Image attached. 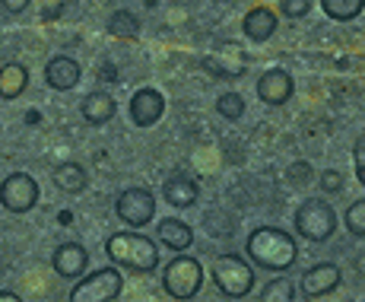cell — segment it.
<instances>
[{
    "label": "cell",
    "instance_id": "obj_4",
    "mask_svg": "<svg viewBox=\"0 0 365 302\" xmlns=\"http://www.w3.org/2000/svg\"><path fill=\"white\" fill-rule=\"evenodd\" d=\"M336 229V213L327 201L312 198L296 210V233L308 242H327Z\"/></svg>",
    "mask_w": 365,
    "mask_h": 302
},
{
    "label": "cell",
    "instance_id": "obj_16",
    "mask_svg": "<svg viewBox=\"0 0 365 302\" xmlns=\"http://www.w3.org/2000/svg\"><path fill=\"white\" fill-rule=\"evenodd\" d=\"M163 194H165V201L172 203V207H194L200 198V185L194 178H185V175H172V178L165 181V188H163Z\"/></svg>",
    "mask_w": 365,
    "mask_h": 302
},
{
    "label": "cell",
    "instance_id": "obj_19",
    "mask_svg": "<svg viewBox=\"0 0 365 302\" xmlns=\"http://www.w3.org/2000/svg\"><path fill=\"white\" fill-rule=\"evenodd\" d=\"M29 86V70L23 64H4L0 67V99H19Z\"/></svg>",
    "mask_w": 365,
    "mask_h": 302
},
{
    "label": "cell",
    "instance_id": "obj_1",
    "mask_svg": "<svg viewBox=\"0 0 365 302\" xmlns=\"http://www.w3.org/2000/svg\"><path fill=\"white\" fill-rule=\"evenodd\" d=\"M245 251H248L251 261L264 271H289L299 255L296 238L277 226L255 229V233L248 236V242H245Z\"/></svg>",
    "mask_w": 365,
    "mask_h": 302
},
{
    "label": "cell",
    "instance_id": "obj_26",
    "mask_svg": "<svg viewBox=\"0 0 365 302\" xmlns=\"http://www.w3.org/2000/svg\"><path fill=\"white\" fill-rule=\"evenodd\" d=\"M318 178H321V191H324V194L343 191V175L336 172V168H324V172H321Z\"/></svg>",
    "mask_w": 365,
    "mask_h": 302
},
{
    "label": "cell",
    "instance_id": "obj_24",
    "mask_svg": "<svg viewBox=\"0 0 365 302\" xmlns=\"http://www.w3.org/2000/svg\"><path fill=\"white\" fill-rule=\"evenodd\" d=\"M261 299H264V302H273V299L292 302V299H296V290H292L289 280H270V283H267L264 290H261Z\"/></svg>",
    "mask_w": 365,
    "mask_h": 302
},
{
    "label": "cell",
    "instance_id": "obj_21",
    "mask_svg": "<svg viewBox=\"0 0 365 302\" xmlns=\"http://www.w3.org/2000/svg\"><path fill=\"white\" fill-rule=\"evenodd\" d=\"M108 32L115 39H137L140 35V19L130 10H115L108 16Z\"/></svg>",
    "mask_w": 365,
    "mask_h": 302
},
{
    "label": "cell",
    "instance_id": "obj_27",
    "mask_svg": "<svg viewBox=\"0 0 365 302\" xmlns=\"http://www.w3.org/2000/svg\"><path fill=\"white\" fill-rule=\"evenodd\" d=\"M279 10H283V16H289V19H302L308 10H312V0H283Z\"/></svg>",
    "mask_w": 365,
    "mask_h": 302
},
{
    "label": "cell",
    "instance_id": "obj_12",
    "mask_svg": "<svg viewBox=\"0 0 365 302\" xmlns=\"http://www.w3.org/2000/svg\"><path fill=\"white\" fill-rule=\"evenodd\" d=\"M203 70H210V74L216 76V80H235V76H242L245 74V54L238 51V45H222L220 48V54H213V58H203L200 61Z\"/></svg>",
    "mask_w": 365,
    "mask_h": 302
},
{
    "label": "cell",
    "instance_id": "obj_31",
    "mask_svg": "<svg viewBox=\"0 0 365 302\" xmlns=\"http://www.w3.org/2000/svg\"><path fill=\"white\" fill-rule=\"evenodd\" d=\"M19 296L16 293H10V290H0V302H16Z\"/></svg>",
    "mask_w": 365,
    "mask_h": 302
},
{
    "label": "cell",
    "instance_id": "obj_5",
    "mask_svg": "<svg viewBox=\"0 0 365 302\" xmlns=\"http://www.w3.org/2000/svg\"><path fill=\"white\" fill-rule=\"evenodd\" d=\"M255 280H257L255 271H251V264L245 261V258H238V255L216 258L213 283L220 286V293H226V296H232V299H242L255 290Z\"/></svg>",
    "mask_w": 365,
    "mask_h": 302
},
{
    "label": "cell",
    "instance_id": "obj_11",
    "mask_svg": "<svg viewBox=\"0 0 365 302\" xmlns=\"http://www.w3.org/2000/svg\"><path fill=\"white\" fill-rule=\"evenodd\" d=\"M51 264H54V271H58L61 277L80 280L83 273H86V268H89V251L83 248L80 242H64V245H58V248H54Z\"/></svg>",
    "mask_w": 365,
    "mask_h": 302
},
{
    "label": "cell",
    "instance_id": "obj_15",
    "mask_svg": "<svg viewBox=\"0 0 365 302\" xmlns=\"http://www.w3.org/2000/svg\"><path fill=\"white\" fill-rule=\"evenodd\" d=\"M242 29H245V35H248L251 41L261 45V41L273 39V32H277V13H273L270 6H255V10L245 16Z\"/></svg>",
    "mask_w": 365,
    "mask_h": 302
},
{
    "label": "cell",
    "instance_id": "obj_8",
    "mask_svg": "<svg viewBox=\"0 0 365 302\" xmlns=\"http://www.w3.org/2000/svg\"><path fill=\"white\" fill-rule=\"evenodd\" d=\"M115 213L121 216L128 226L140 229L156 216V198H153V191H146V188H124L115 201Z\"/></svg>",
    "mask_w": 365,
    "mask_h": 302
},
{
    "label": "cell",
    "instance_id": "obj_13",
    "mask_svg": "<svg viewBox=\"0 0 365 302\" xmlns=\"http://www.w3.org/2000/svg\"><path fill=\"white\" fill-rule=\"evenodd\" d=\"M336 286H340V268L336 264H314V268H308L302 273V293L312 299L327 296Z\"/></svg>",
    "mask_w": 365,
    "mask_h": 302
},
{
    "label": "cell",
    "instance_id": "obj_10",
    "mask_svg": "<svg viewBox=\"0 0 365 302\" xmlns=\"http://www.w3.org/2000/svg\"><path fill=\"white\" fill-rule=\"evenodd\" d=\"M292 93H296V83H292V76L279 67L267 70L261 80H257V99L267 102V105H286L292 99Z\"/></svg>",
    "mask_w": 365,
    "mask_h": 302
},
{
    "label": "cell",
    "instance_id": "obj_9",
    "mask_svg": "<svg viewBox=\"0 0 365 302\" xmlns=\"http://www.w3.org/2000/svg\"><path fill=\"white\" fill-rule=\"evenodd\" d=\"M165 115V99L159 89H137L130 99V121L137 124V128H153V124L159 121V118Z\"/></svg>",
    "mask_w": 365,
    "mask_h": 302
},
{
    "label": "cell",
    "instance_id": "obj_29",
    "mask_svg": "<svg viewBox=\"0 0 365 302\" xmlns=\"http://www.w3.org/2000/svg\"><path fill=\"white\" fill-rule=\"evenodd\" d=\"M289 175H292V185H308V181H312V166H308V163H296L289 168Z\"/></svg>",
    "mask_w": 365,
    "mask_h": 302
},
{
    "label": "cell",
    "instance_id": "obj_6",
    "mask_svg": "<svg viewBox=\"0 0 365 302\" xmlns=\"http://www.w3.org/2000/svg\"><path fill=\"white\" fill-rule=\"evenodd\" d=\"M121 290H124L121 273H118L115 268H99L73 286L70 299L73 302H111V299L121 296Z\"/></svg>",
    "mask_w": 365,
    "mask_h": 302
},
{
    "label": "cell",
    "instance_id": "obj_20",
    "mask_svg": "<svg viewBox=\"0 0 365 302\" xmlns=\"http://www.w3.org/2000/svg\"><path fill=\"white\" fill-rule=\"evenodd\" d=\"M54 185H58L64 194L86 191V185H89L86 168H83L80 163H61L58 168H54Z\"/></svg>",
    "mask_w": 365,
    "mask_h": 302
},
{
    "label": "cell",
    "instance_id": "obj_23",
    "mask_svg": "<svg viewBox=\"0 0 365 302\" xmlns=\"http://www.w3.org/2000/svg\"><path fill=\"white\" fill-rule=\"evenodd\" d=\"M216 111H220L226 121H238V118L245 115V99L238 93H222L220 99H216Z\"/></svg>",
    "mask_w": 365,
    "mask_h": 302
},
{
    "label": "cell",
    "instance_id": "obj_2",
    "mask_svg": "<svg viewBox=\"0 0 365 302\" xmlns=\"http://www.w3.org/2000/svg\"><path fill=\"white\" fill-rule=\"evenodd\" d=\"M105 251L115 264L128 268L133 273H153L159 268V248L153 238L140 233H115L105 242Z\"/></svg>",
    "mask_w": 365,
    "mask_h": 302
},
{
    "label": "cell",
    "instance_id": "obj_30",
    "mask_svg": "<svg viewBox=\"0 0 365 302\" xmlns=\"http://www.w3.org/2000/svg\"><path fill=\"white\" fill-rule=\"evenodd\" d=\"M4 6H6L10 13H23L26 6H29V0H4Z\"/></svg>",
    "mask_w": 365,
    "mask_h": 302
},
{
    "label": "cell",
    "instance_id": "obj_7",
    "mask_svg": "<svg viewBox=\"0 0 365 302\" xmlns=\"http://www.w3.org/2000/svg\"><path fill=\"white\" fill-rule=\"evenodd\" d=\"M0 203L10 213H29L38 203V181L26 172H10L0 185Z\"/></svg>",
    "mask_w": 365,
    "mask_h": 302
},
{
    "label": "cell",
    "instance_id": "obj_17",
    "mask_svg": "<svg viewBox=\"0 0 365 302\" xmlns=\"http://www.w3.org/2000/svg\"><path fill=\"white\" fill-rule=\"evenodd\" d=\"M159 242H163L165 248H172V251H187L194 245V233H191V226H187L185 220L168 216V220L159 223Z\"/></svg>",
    "mask_w": 365,
    "mask_h": 302
},
{
    "label": "cell",
    "instance_id": "obj_28",
    "mask_svg": "<svg viewBox=\"0 0 365 302\" xmlns=\"http://www.w3.org/2000/svg\"><path fill=\"white\" fill-rule=\"evenodd\" d=\"M353 163H356V178L365 185V134H359L353 144Z\"/></svg>",
    "mask_w": 365,
    "mask_h": 302
},
{
    "label": "cell",
    "instance_id": "obj_3",
    "mask_svg": "<svg viewBox=\"0 0 365 302\" xmlns=\"http://www.w3.org/2000/svg\"><path fill=\"white\" fill-rule=\"evenodd\" d=\"M163 286L172 299H191L203 286V264L191 255H178L163 271Z\"/></svg>",
    "mask_w": 365,
    "mask_h": 302
},
{
    "label": "cell",
    "instance_id": "obj_18",
    "mask_svg": "<svg viewBox=\"0 0 365 302\" xmlns=\"http://www.w3.org/2000/svg\"><path fill=\"white\" fill-rule=\"evenodd\" d=\"M80 111H83V118H86L89 124H108L111 118H115V111H118V105L115 99H111L108 93H89L86 99L80 102Z\"/></svg>",
    "mask_w": 365,
    "mask_h": 302
},
{
    "label": "cell",
    "instance_id": "obj_22",
    "mask_svg": "<svg viewBox=\"0 0 365 302\" xmlns=\"http://www.w3.org/2000/svg\"><path fill=\"white\" fill-rule=\"evenodd\" d=\"M321 6H324V13L336 23H349V19H356L362 13L365 0H321Z\"/></svg>",
    "mask_w": 365,
    "mask_h": 302
},
{
    "label": "cell",
    "instance_id": "obj_32",
    "mask_svg": "<svg viewBox=\"0 0 365 302\" xmlns=\"http://www.w3.org/2000/svg\"><path fill=\"white\" fill-rule=\"evenodd\" d=\"M356 268H359V273H362V277H365V251H362V255H359V258H356Z\"/></svg>",
    "mask_w": 365,
    "mask_h": 302
},
{
    "label": "cell",
    "instance_id": "obj_25",
    "mask_svg": "<svg viewBox=\"0 0 365 302\" xmlns=\"http://www.w3.org/2000/svg\"><path fill=\"white\" fill-rule=\"evenodd\" d=\"M346 229H349V236L365 238V198L353 201L346 207Z\"/></svg>",
    "mask_w": 365,
    "mask_h": 302
},
{
    "label": "cell",
    "instance_id": "obj_14",
    "mask_svg": "<svg viewBox=\"0 0 365 302\" xmlns=\"http://www.w3.org/2000/svg\"><path fill=\"white\" fill-rule=\"evenodd\" d=\"M83 70L76 64L73 58H67V54H58V58H51L45 64V83L51 89H58V93H67V89H73L76 83H80Z\"/></svg>",
    "mask_w": 365,
    "mask_h": 302
}]
</instances>
